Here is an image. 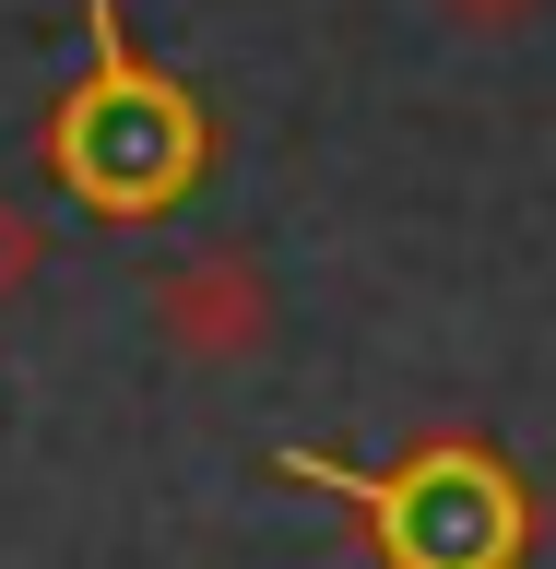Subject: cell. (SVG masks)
I'll use <instances>...</instances> for the list:
<instances>
[{
  "label": "cell",
  "mask_w": 556,
  "mask_h": 569,
  "mask_svg": "<svg viewBox=\"0 0 556 569\" xmlns=\"http://www.w3.org/2000/svg\"><path fill=\"white\" fill-rule=\"evenodd\" d=\"M36 154H48V178H60L95 226H154V213H178L190 190H202L213 107L131 36L119 0H83V71L60 83Z\"/></svg>",
  "instance_id": "6da1fadb"
},
{
  "label": "cell",
  "mask_w": 556,
  "mask_h": 569,
  "mask_svg": "<svg viewBox=\"0 0 556 569\" xmlns=\"http://www.w3.org/2000/svg\"><path fill=\"white\" fill-rule=\"evenodd\" d=\"M284 475L332 487L391 569H522V546H533L522 462L497 451V439H462V427L451 439H415L391 475H344V462H320V451H284Z\"/></svg>",
  "instance_id": "7a4b0ae2"
},
{
  "label": "cell",
  "mask_w": 556,
  "mask_h": 569,
  "mask_svg": "<svg viewBox=\"0 0 556 569\" xmlns=\"http://www.w3.org/2000/svg\"><path fill=\"white\" fill-rule=\"evenodd\" d=\"M154 332H166L178 356H202V368L261 356V345H273V284H261V261H249V249H202V261H178V273L154 284Z\"/></svg>",
  "instance_id": "3957f363"
},
{
  "label": "cell",
  "mask_w": 556,
  "mask_h": 569,
  "mask_svg": "<svg viewBox=\"0 0 556 569\" xmlns=\"http://www.w3.org/2000/svg\"><path fill=\"white\" fill-rule=\"evenodd\" d=\"M36 261H48V238H36V213L0 190V309H12V297L36 284Z\"/></svg>",
  "instance_id": "277c9868"
},
{
  "label": "cell",
  "mask_w": 556,
  "mask_h": 569,
  "mask_svg": "<svg viewBox=\"0 0 556 569\" xmlns=\"http://www.w3.org/2000/svg\"><path fill=\"white\" fill-rule=\"evenodd\" d=\"M438 12H451L462 36H509V24H533L545 0H438Z\"/></svg>",
  "instance_id": "5b68a950"
}]
</instances>
